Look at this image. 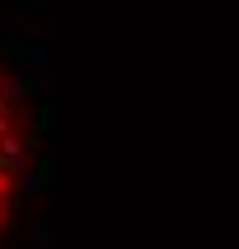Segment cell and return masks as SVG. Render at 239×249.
Instances as JSON below:
<instances>
[{
    "label": "cell",
    "mask_w": 239,
    "mask_h": 249,
    "mask_svg": "<svg viewBox=\"0 0 239 249\" xmlns=\"http://www.w3.org/2000/svg\"><path fill=\"white\" fill-rule=\"evenodd\" d=\"M38 91V82L34 77H24V82H15V87H5V96H0V106H15V101H24V96Z\"/></svg>",
    "instance_id": "6da1fadb"
},
{
    "label": "cell",
    "mask_w": 239,
    "mask_h": 249,
    "mask_svg": "<svg viewBox=\"0 0 239 249\" xmlns=\"http://www.w3.org/2000/svg\"><path fill=\"white\" fill-rule=\"evenodd\" d=\"M10 192H15V182H10V178H5V173H0V201H5V196H10Z\"/></svg>",
    "instance_id": "7a4b0ae2"
},
{
    "label": "cell",
    "mask_w": 239,
    "mask_h": 249,
    "mask_svg": "<svg viewBox=\"0 0 239 249\" xmlns=\"http://www.w3.org/2000/svg\"><path fill=\"white\" fill-rule=\"evenodd\" d=\"M5 134H10V115L0 110V139H5Z\"/></svg>",
    "instance_id": "3957f363"
},
{
    "label": "cell",
    "mask_w": 239,
    "mask_h": 249,
    "mask_svg": "<svg viewBox=\"0 0 239 249\" xmlns=\"http://www.w3.org/2000/svg\"><path fill=\"white\" fill-rule=\"evenodd\" d=\"M10 38H15V34H10V29H5V24H0V43H10Z\"/></svg>",
    "instance_id": "277c9868"
}]
</instances>
